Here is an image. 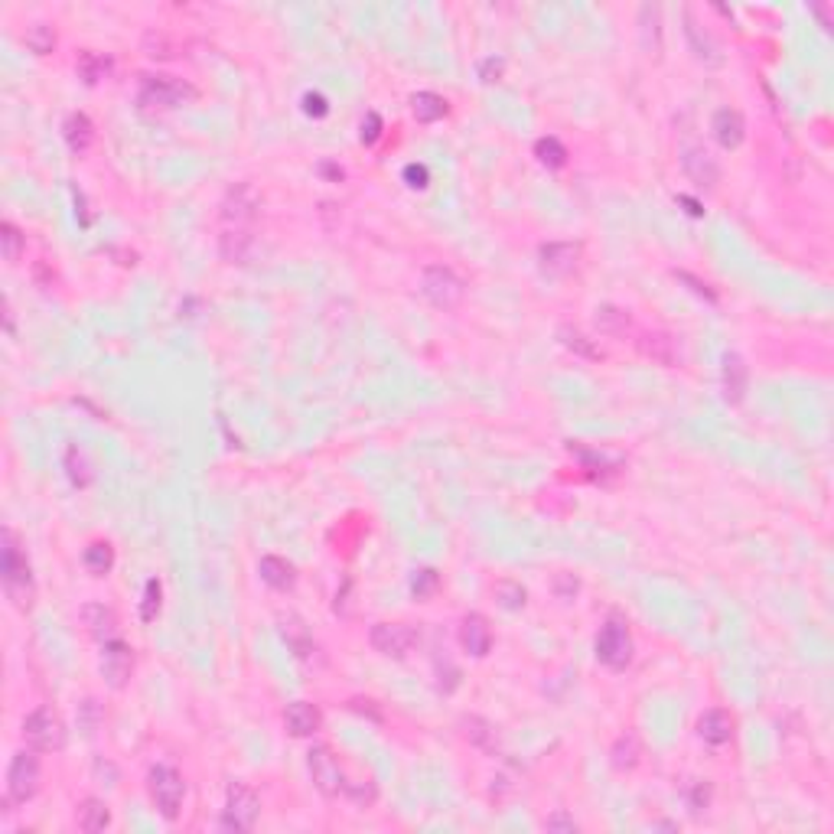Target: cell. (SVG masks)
<instances>
[{
	"instance_id": "6da1fadb",
	"label": "cell",
	"mask_w": 834,
	"mask_h": 834,
	"mask_svg": "<svg viewBox=\"0 0 834 834\" xmlns=\"http://www.w3.org/2000/svg\"><path fill=\"white\" fill-rule=\"evenodd\" d=\"M0 574H4V590L13 600L17 609H30L36 587H33V570L30 560L23 554L20 538L13 528H4V548H0Z\"/></svg>"
},
{
	"instance_id": "7a4b0ae2",
	"label": "cell",
	"mask_w": 834,
	"mask_h": 834,
	"mask_svg": "<svg viewBox=\"0 0 834 834\" xmlns=\"http://www.w3.org/2000/svg\"><path fill=\"white\" fill-rule=\"evenodd\" d=\"M196 99V89L173 75H140L138 101L144 111H173Z\"/></svg>"
},
{
	"instance_id": "3957f363",
	"label": "cell",
	"mask_w": 834,
	"mask_h": 834,
	"mask_svg": "<svg viewBox=\"0 0 834 834\" xmlns=\"http://www.w3.org/2000/svg\"><path fill=\"white\" fill-rule=\"evenodd\" d=\"M147 792L150 802L167 822H177L183 812V798H187V782L173 766H154L147 775Z\"/></svg>"
},
{
	"instance_id": "277c9868",
	"label": "cell",
	"mask_w": 834,
	"mask_h": 834,
	"mask_svg": "<svg viewBox=\"0 0 834 834\" xmlns=\"http://www.w3.org/2000/svg\"><path fill=\"white\" fill-rule=\"evenodd\" d=\"M421 294L427 304L447 314V310H457V306L463 304L466 284H463V277L457 274L453 267L431 265V267H424V274H421Z\"/></svg>"
},
{
	"instance_id": "5b68a950",
	"label": "cell",
	"mask_w": 834,
	"mask_h": 834,
	"mask_svg": "<svg viewBox=\"0 0 834 834\" xmlns=\"http://www.w3.org/2000/svg\"><path fill=\"white\" fill-rule=\"evenodd\" d=\"M40 750H20V753L11 759V769H7V802L13 805H27L33 795L40 792Z\"/></svg>"
},
{
	"instance_id": "8992f818",
	"label": "cell",
	"mask_w": 834,
	"mask_h": 834,
	"mask_svg": "<svg viewBox=\"0 0 834 834\" xmlns=\"http://www.w3.org/2000/svg\"><path fill=\"white\" fill-rule=\"evenodd\" d=\"M23 740H27V746L40 750V753L62 750L66 746V724H62V717L52 707L43 704L23 720Z\"/></svg>"
},
{
	"instance_id": "52a82bcc",
	"label": "cell",
	"mask_w": 834,
	"mask_h": 834,
	"mask_svg": "<svg viewBox=\"0 0 834 834\" xmlns=\"http://www.w3.org/2000/svg\"><path fill=\"white\" fill-rule=\"evenodd\" d=\"M261 814V798L245 782H232L226 789V808H222V828L226 831H251Z\"/></svg>"
},
{
	"instance_id": "ba28073f",
	"label": "cell",
	"mask_w": 834,
	"mask_h": 834,
	"mask_svg": "<svg viewBox=\"0 0 834 834\" xmlns=\"http://www.w3.org/2000/svg\"><path fill=\"white\" fill-rule=\"evenodd\" d=\"M597 658L613 671H623L632 662V636H629V626L619 616H609L600 629Z\"/></svg>"
},
{
	"instance_id": "9c48e42d",
	"label": "cell",
	"mask_w": 834,
	"mask_h": 834,
	"mask_svg": "<svg viewBox=\"0 0 834 834\" xmlns=\"http://www.w3.org/2000/svg\"><path fill=\"white\" fill-rule=\"evenodd\" d=\"M306 766H310L314 785L326 795V798H336V795H343V792H346L349 779H346L343 766H339L336 753H333V750H330L326 743H316L314 750H310V759H306Z\"/></svg>"
},
{
	"instance_id": "30bf717a",
	"label": "cell",
	"mask_w": 834,
	"mask_h": 834,
	"mask_svg": "<svg viewBox=\"0 0 834 834\" xmlns=\"http://www.w3.org/2000/svg\"><path fill=\"white\" fill-rule=\"evenodd\" d=\"M261 206H265V199L251 183H235L222 199V218L228 228H245L261 216Z\"/></svg>"
},
{
	"instance_id": "8fae6325",
	"label": "cell",
	"mask_w": 834,
	"mask_h": 834,
	"mask_svg": "<svg viewBox=\"0 0 834 834\" xmlns=\"http://www.w3.org/2000/svg\"><path fill=\"white\" fill-rule=\"evenodd\" d=\"M101 678L108 681V687L121 691V687L131 681V671H134V648L121 639H111V642H101Z\"/></svg>"
},
{
	"instance_id": "7c38bea8",
	"label": "cell",
	"mask_w": 834,
	"mask_h": 834,
	"mask_svg": "<svg viewBox=\"0 0 834 834\" xmlns=\"http://www.w3.org/2000/svg\"><path fill=\"white\" fill-rule=\"evenodd\" d=\"M369 639H372L375 652H382L388 658H408L411 648L417 646V632L411 626H404V623H375Z\"/></svg>"
},
{
	"instance_id": "4fadbf2b",
	"label": "cell",
	"mask_w": 834,
	"mask_h": 834,
	"mask_svg": "<svg viewBox=\"0 0 834 834\" xmlns=\"http://www.w3.org/2000/svg\"><path fill=\"white\" fill-rule=\"evenodd\" d=\"M681 170H685V177L691 179L697 189H704V193H711V189L720 183L717 160L711 157L704 147H697V144H687V147L681 150Z\"/></svg>"
},
{
	"instance_id": "5bb4252c",
	"label": "cell",
	"mask_w": 834,
	"mask_h": 834,
	"mask_svg": "<svg viewBox=\"0 0 834 834\" xmlns=\"http://www.w3.org/2000/svg\"><path fill=\"white\" fill-rule=\"evenodd\" d=\"M580 261V245L574 242H548L538 248V267L548 277H564L570 274Z\"/></svg>"
},
{
	"instance_id": "9a60e30c",
	"label": "cell",
	"mask_w": 834,
	"mask_h": 834,
	"mask_svg": "<svg viewBox=\"0 0 834 834\" xmlns=\"http://www.w3.org/2000/svg\"><path fill=\"white\" fill-rule=\"evenodd\" d=\"M82 623H85V629H89L91 639H99V642H111V639H118V613L111 607H105V603H85L82 607Z\"/></svg>"
},
{
	"instance_id": "2e32d148",
	"label": "cell",
	"mask_w": 834,
	"mask_h": 834,
	"mask_svg": "<svg viewBox=\"0 0 834 834\" xmlns=\"http://www.w3.org/2000/svg\"><path fill=\"white\" fill-rule=\"evenodd\" d=\"M711 131H714L717 144L724 150H736L740 144H743L746 138V124H743V115L736 108H717L714 111V121H711Z\"/></svg>"
},
{
	"instance_id": "e0dca14e",
	"label": "cell",
	"mask_w": 834,
	"mask_h": 834,
	"mask_svg": "<svg viewBox=\"0 0 834 834\" xmlns=\"http://www.w3.org/2000/svg\"><path fill=\"white\" fill-rule=\"evenodd\" d=\"M720 385H724V398L730 404H740L750 388V369L736 353L724 355V369H720Z\"/></svg>"
},
{
	"instance_id": "ac0fdd59",
	"label": "cell",
	"mask_w": 834,
	"mask_h": 834,
	"mask_svg": "<svg viewBox=\"0 0 834 834\" xmlns=\"http://www.w3.org/2000/svg\"><path fill=\"white\" fill-rule=\"evenodd\" d=\"M460 642H463V648H466L470 655H476V658L489 655V648H492L489 619L480 616V613H470V616L463 619V626H460Z\"/></svg>"
},
{
	"instance_id": "d6986e66",
	"label": "cell",
	"mask_w": 834,
	"mask_h": 834,
	"mask_svg": "<svg viewBox=\"0 0 834 834\" xmlns=\"http://www.w3.org/2000/svg\"><path fill=\"white\" fill-rule=\"evenodd\" d=\"M218 251L228 265H248L255 255V235L248 228H226L218 238Z\"/></svg>"
},
{
	"instance_id": "ffe728a7",
	"label": "cell",
	"mask_w": 834,
	"mask_h": 834,
	"mask_svg": "<svg viewBox=\"0 0 834 834\" xmlns=\"http://www.w3.org/2000/svg\"><path fill=\"white\" fill-rule=\"evenodd\" d=\"M62 138H66V144H69V150L75 157H85L91 150V144H95V124L89 121V115L72 111L69 118H66V124H62Z\"/></svg>"
},
{
	"instance_id": "44dd1931",
	"label": "cell",
	"mask_w": 834,
	"mask_h": 834,
	"mask_svg": "<svg viewBox=\"0 0 834 834\" xmlns=\"http://www.w3.org/2000/svg\"><path fill=\"white\" fill-rule=\"evenodd\" d=\"M730 734H734V720H730V714L727 711H720V707H711V711H704L701 714V720H697V736L704 740V743L711 746H720L730 740Z\"/></svg>"
},
{
	"instance_id": "7402d4cb",
	"label": "cell",
	"mask_w": 834,
	"mask_h": 834,
	"mask_svg": "<svg viewBox=\"0 0 834 834\" xmlns=\"http://www.w3.org/2000/svg\"><path fill=\"white\" fill-rule=\"evenodd\" d=\"M284 724L294 736H314L316 730H320V724H323V717H320V711H316L314 704L294 701V704H287V711H284Z\"/></svg>"
},
{
	"instance_id": "603a6c76",
	"label": "cell",
	"mask_w": 834,
	"mask_h": 834,
	"mask_svg": "<svg viewBox=\"0 0 834 834\" xmlns=\"http://www.w3.org/2000/svg\"><path fill=\"white\" fill-rule=\"evenodd\" d=\"M639 353L658 365H678V343L668 333H646L639 339Z\"/></svg>"
},
{
	"instance_id": "cb8c5ba5",
	"label": "cell",
	"mask_w": 834,
	"mask_h": 834,
	"mask_svg": "<svg viewBox=\"0 0 834 834\" xmlns=\"http://www.w3.org/2000/svg\"><path fill=\"white\" fill-rule=\"evenodd\" d=\"M685 36H687V43H691V52H695L697 60L707 62V66H720L724 56H720V50H717V43L711 40L701 27H697L691 13H685Z\"/></svg>"
},
{
	"instance_id": "d4e9b609",
	"label": "cell",
	"mask_w": 834,
	"mask_h": 834,
	"mask_svg": "<svg viewBox=\"0 0 834 834\" xmlns=\"http://www.w3.org/2000/svg\"><path fill=\"white\" fill-rule=\"evenodd\" d=\"M258 570H261V580L274 590H290L294 587V580H297L294 564H287V560L277 558V554H265L261 564H258Z\"/></svg>"
},
{
	"instance_id": "484cf974",
	"label": "cell",
	"mask_w": 834,
	"mask_h": 834,
	"mask_svg": "<svg viewBox=\"0 0 834 834\" xmlns=\"http://www.w3.org/2000/svg\"><path fill=\"white\" fill-rule=\"evenodd\" d=\"M639 759H642V743H639V736L632 734V730H626V734H623L616 743H613L609 763H613V769L626 773V769H636Z\"/></svg>"
},
{
	"instance_id": "4316f807",
	"label": "cell",
	"mask_w": 834,
	"mask_h": 834,
	"mask_svg": "<svg viewBox=\"0 0 834 834\" xmlns=\"http://www.w3.org/2000/svg\"><path fill=\"white\" fill-rule=\"evenodd\" d=\"M108 824H111V812L101 798H85V802L79 805V828L82 831L99 834V831H105Z\"/></svg>"
},
{
	"instance_id": "83f0119b",
	"label": "cell",
	"mask_w": 834,
	"mask_h": 834,
	"mask_svg": "<svg viewBox=\"0 0 834 834\" xmlns=\"http://www.w3.org/2000/svg\"><path fill=\"white\" fill-rule=\"evenodd\" d=\"M411 111H414V118L417 121L433 124V121H441L443 115H447V99L437 95V91H417V95L411 99Z\"/></svg>"
},
{
	"instance_id": "f1b7e54d",
	"label": "cell",
	"mask_w": 834,
	"mask_h": 834,
	"mask_svg": "<svg viewBox=\"0 0 834 834\" xmlns=\"http://www.w3.org/2000/svg\"><path fill=\"white\" fill-rule=\"evenodd\" d=\"M82 564L89 568V574L105 577V574L115 568V548H111L108 541H91L89 548H85V554H82Z\"/></svg>"
},
{
	"instance_id": "f546056e",
	"label": "cell",
	"mask_w": 834,
	"mask_h": 834,
	"mask_svg": "<svg viewBox=\"0 0 834 834\" xmlns=\"http://www.w3.org/2000/svg\"><path fill=\"white\" fill-rule=\"evenodd\" d=\"M593 323H597V330L603 336H626L629 314H626V310H619V306H613V304H603V306H597Z\"/></svg>"
},
{
	"instance_id": "4dcf8cb0",
	"label": "cell",
	"mask_w": 834,
	"mask_h": 834,
	"mask_svg": "<svg viewBox=\"0 0 834 834\" xmlns=\"http://www.w3.org/2000/svg\"><path fill=\"white\" fill-rule=\"evenodd\" d=\"M75 72H79V79L85 82V85H99L111 72V60L101 56V52H82L79 62H75Z\"/></svg>"
},
{
	"instance_id": "1f68e13d",
	"label": "cell",
	"mask_w": 834,
	"mask_h": 834,
	"mask_svg": "<svg viewBox=\"0 0 834 834\" xmlns=\"http://www.w3.org/2000/svg\"><path fill=\"white\" fill-rule=\"evenodd\" d=\"M281 623H284V639L290 642V646L297 648V655L300 658H310L316 652V646L310 642V636H306L304 623L294 616V613H287V616H281Z\"/></svg>"
},
{
	"instance_id": "d6a6232c",
	"label": "cell",
	"mask_w": 834,
	"mask_h": 834,
	"mask_svg": "<svg viewBox=\"0 0 834 834\" xmlns=\"http://www.w3.org/2000/svg\"><path fill=\"white\" fill-rule=\"evenodd\" d=\"M535 157H538L541 167L560 170L564 163H568V147H564L558 138H538V144H535Z\"/></svg>"
},
{
	"instance_id": "836d02e7",
	"label": "cell",
	"mask_w": 834,
	"mask_h": 834,
	"mask_svg": "<svg viewBox=\"0 0 834 834\" xmlns=\"http://www.w3.org/2000/svg\"><path fill=\"white\" fill-rule=\"evenodd\" d=\"M66 470H69L72 486H79V489H85L91 482V466L79 447H69V450H66Z\"/></svg>"
},
{
	"instance_id": "e575fe53",
	"label": "cell",
	"mask_w": 834,
	"mask_h": 834,
	"mask_svg": "<svg viewBox=\"0 0 834 834\" xmlns=\"http://www.w3.org/2000/svg\"><path fill=\"white\" fill-rule=\"evenodd\" d=\"M0 245H4V258L11 261V265H17L23 255V245H27V238H23V232L13 222H4L0 226Z\"/></svg>"
},
{
	"instance_id": "d590c367",
	"label": "cell",
	"mask_w": 834,
	"mask_h": 834,
	"mask_svg": "<svg viewBox=\"0 0 834 834\" xmlns=\"http://www.w3.org/2000/svg\"><path fill=\"white\" fill-rule=\"evenodd\" d=\"M23 40H27V46H30L36 56H46V52L56 50V33H52V27H46V23H33Z\"/></svg>"
},
{
	"instance_id": "8d00e7d4",
	"label": "cell",
	"mask_w": 834,
	"mask_h": 834,
	"mask_svg": "<svg viewBox=\"0 0 834 834\" xmlns=\"http://www.w3.org/2000/svg\"><path fill=\"white\" fill-rule=\"evenodd\" d=\"M558 336H560V343L568 346V349H574V353H577V355H584V359H600V355H603V353H600V349H597V346L590 343L587 336L580 333V330H570V326H560V333H558Z\"/></svg>"
},
{
	"instance_id": "74e56055",
	"label": "cell",
	"mask_w": 834,
	"mask_h": 834,
	"mask_svg": "<svg viewBox=\"0 0 834 834\" xmlns=\"http://www.w3.org/2000/svg\"><path fill=\"white\" fill-rule=\"evenodd\" d=\"M160 600H163V587H160L157 577H150L147 584H144V603H140V619H144V623H154V619H157Z\"/></svg>"
},
{
	"instance_id": "f35d334b",
	"label": "cell",
	"mask_w": 834,
	"mask_h": 834,
	"mask_svg": "<svg viewBox=\"0 0 834 834\" xmlns=\"http://www.w3.org/2000/svg\"><path fill=\"white\" fill-rule=\"evenodd\" d=\"M463 727H466V736H470L473 743H480L482 750H492V746H496V730H492V724H486L482 717H466Z\"/></svg>"
},
{
	"instance_id": "ab89813d",
	"label": "cell",
	"mask_w": 834,
	"mask_h": 834,
	"mask_svg": "<svg viewBox=\"0 0 834 834\" xmlns=\"http://www.w3.org/2000/svg\"><path fill=\"white\" fill-rule=\"evenodd\" d=\"M496 600H499L505 609H521L525 607V587L515 584V580H499V584H496Z\"/></svg>"
},
{
	"instance_id": "60d3db41",
	"label": "cell",
	"mask_w": 834,
	"mask_h": 834,
	"mask_svg": "<svg viewBox=\"0 0 834 834\" xmlns=\"http://www.w3.org/2000/svg\"><path fill=\"white\" fill-rule=\"evenodd\" d=\"M437 584H441V577H437V570H431V568L417 570V574H414V580H411L414 597H417V600L431 597L433 590H437Z\"/></svg>"
},
{
	"instance_id": "b9f144b4",
	"label": "cell",
	"mask_w": 834,
	"mask_h": 834,
	"mask_svg": "<svg viewBox=\"0 0 834 834\" xmlns=\"http://www.w3.org/2000/svg\"><path fill=\"white\" fill-rule=\"evenodd\" d=\"M144 46H147V56H154V60H170V56H173V52H170V40L163 33H147Z\"/></svg>"
},
{
	"instance_id": "7bdbcfd3",
	"label": "cell",
	"mask_w": 834,
	"mask_h": 834,
	"mask_svg": "<svg viewBox=\"0 0 834 834\" xmlns=\"http://www.w3.org/2000/svg\"><path fill=\"white\" fill-rule=\"evenodd\" d=\"M476 72H480V79L486 82V85H492V82L502 79V72H505V62L496 60V56H489V60H482L480 66H476Z\"/></svg>"
},
{
	"instance_id": "ee69618b",
	"label": "cell",
	"mask_w": 834,
	"mask_h": 834,
	"mask_svg": "<svg viewBox=\"0 0 834 834\" xmlns=\"http://www.w3.org/2000/svg\"><path fill=\"white\" fill-rule=\"evenodd\" d=\"M378 138H382V118L375 111H369V118L362 121V140L365 144H375Z\"/></svg>"
},
{
	"instance_id": "f6af8a7d",
	"label": "cell",
	"mask_w": 834,
	"mask_h": 834,
	"mask_svg": "<svg viewBox=\"0 0 834 834\" xmlns=\"http://www.w3.org/2000/svg\"><path fill=\"white\" fill-rule=\"evenodd\" d=\"M404 179H408V187L411 189H424L427 187V167H421V163H408V167H404Z\"/></svg>"
},
{
	"instance_id": "bcb514c9",
	"label": "cell",
	"mask_w": 834,
	"mask_h": 834,
	"mask_svg": "<svg viewBox=\"0 0 834 834\" xmlns=\"http://www.w3.org/2000/svg\"><path fill=\"white\" fill-rule=\"evenodd\" d=\"M544 828H548V831H570V834H574V831H577V822H574L570 814H564V812H554L548 822H544Z\"/></svg>"
},
{
	"instance_id": "7dc6e473",
	"label": "cell",
	"mask_w": 834,
	"mask_h": 834,
	"mask_svg": "<svg viewBox=\"0 0 834 834\" xmlns=\"http://www.w3.org/2000/svg\"><path fill=\"white\" fill-rule=\"evenodd\" d=\"M707 798H711V789H707L704 782L691 785V812H695V814L707 812Z\"/></svg>"
},
{
	"instance_id": "c3c4849f",
	"label": "cell",
	"mask_w": 834,
	"mask_h": 834,
	"mask_svg": "<svg viewBox=\"0 0 834 834\" xmlns=\"http://www.w3.org/2000/svg\"><path fill=\"white\" fill-rule=\"evenodd\" d=\"M554 590H558L560 600H574V593L580 590L577 577H570V574H560L558 580H554Z\"/></svg>"
},
{
	"instance_id": "681fc988",
	"label": "cell",
	"mask_w": 834,
	"mask_h": 834,
	"mask_svg": "<svg viewBox=\"0 0 834 834\" xmlns=\"http://www.w3.org/2000/svg\"><path fill=\"white\" fill-rule=\"evenodd\" d=\"M304 111L314 115V118H323L326 111H330V105H326L323 95H314V91H310V95H304Z\"/></svg>"
},
{
	"instance_id": "f907efd6",
	"label": "cell",
	"mask_w": 834,
	"mask_h": 834,
	"mask_svg": "<svg viewBox=\"0 0 834 834\" xmlns=\"http://www.w3.org/2000/svg\"><path fill=\"white\" fill-rule=\"evenodd\" d=\"M678 281H685V284H691V290H695V294H701V297H707L711 304H714V300H717V294H714V290H707V284H701V281H697V277H691V274H687V271H678Z\"/></svg>"
}]
</instances>
